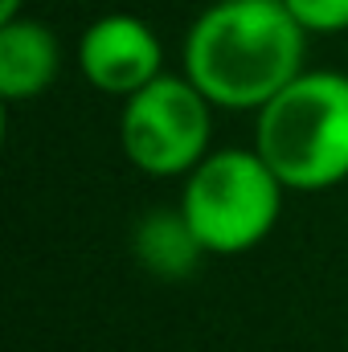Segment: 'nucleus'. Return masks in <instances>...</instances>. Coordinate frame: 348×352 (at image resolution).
Listing matches in <instances>:
<instances>
[{
  "instance_id": "20e7f679",
  "label": "nucleus",
  "mask_w": 348,
  "mask_h": 352,
  "mask_svg": "<svg viewBox=\"0 0 348 352\" xmlns=\"http://www.w3.org/2000/svg\"><path fill=\"white\" fill-rule=\"evenodd\" d=\"M213 102L184 74L164 70L156 82L123 98L119 111V148L127 164L144 176L168 180L193 173L213 148Z\"/></svg>"
},
{
  "instance_id": "0eeeda50",
  "label": "nucleus",
  "mask_w": 348,
  "mask_h": 352,
  "mask_svg": "<svg viewBox=\"0 0 348 352\" xmlns=\"http://www.w3.org/2000/svg\"><path fill=\"white\" fill-rule=\"evenodd\" d=\"M131 254H135V263L144 266L152 278H164V283L188 278L201 266V258H209V250L193 234V226L180 213V205H173V209H148L135 221Z\"/></svg>"
},
{
  "instance_id": "7ed1b4c3",
  "label": "nucleus",
  "mask_w": 348,
  "mask_h": 352,
  "mask_svg": "<svg viewBox=\"0 0 348 352\" xmlns=\"http://www.w3.org/2000/svg\"><path fill=\"white\" fill-rule=\"evenodd\" d=\"M287 184L259 148H213L180 184V213L209 254L234 258L262 246L283 217Z\"/></svg>"
},
{
  "instance_id": "423d86ee",
  "label": "nucleus",
  "mask_w": 348,
  "mask_h": 352,
  "mask_svg": "<svg viewBox=\"0 0 348 352\" xmlns=\"http://www.w3.org/2000/svg\"><path fill=\"white\" fill-rule=\"evenodd\" d=\"M62 74V41L37 16L0 21V98H41Z\"/></svg>"
},
{
  "instance_id": "f03ea898",
  "label": "nucleus",
  "mask_w": 348,
  "mask_h": 352,
  "mask_svg": "<svg viewBox=\"0 0 348 352\" xmlns=\"http://www.w3.org/2000/svg\"><path fill=\"white\" fill-rule=\"evenodd\" d=\"M254 148L287 192H324L348 180V74L303 70L262 111Z\"/></svg>"
},
{
  "instance_id": "1a4fd4ad",
  "label": "nucleus",
  "mask_w": 348,
  "mask_h": 352,
  "mask_svg": "<svg viewBox=\"0 0 348 352\" xmlns=\"http://www.w3.org/2000/svg\"><path fill=\"white\" fill-rule=\"evenodd\" d=\"M12 16H25L21 0H0V21H12Z\"/></svg>"
},
{
  "instance_id": "6e6552de",
  "label": "nucleus",
  "mask_w": 348,
  "mask_h": 352,
  "mask_svg": "<svg viewBox=\"0 0 348 352\" xmlns=\"http://www.w3.org/2000/svg\"><path fill=\"white\" fill-rule=\"evenodd\" d=\"M283 8L307 33H345L348 29V0H283Z\"/></svg>"
},
{
  "instance_id": "39448f33",
  "label": "nucleus",
  "mask_w": 348,
  "mask_h": 352,
  "mask_svg": "<svg viewBox=\"0 0 348 352\" xmlns=\"http://www.w3.org/2000/svg\"><path fill=\"white\" fill-rule=\"evenodd\" d=\"M74 62L94 90L127 98L164 74V45L144 16L102 12L83 29Z\"/></svg>"
},
{
  "instance_id": "f257e3e1",
  "label": "nucleus",
  "mask_w": 348,
  "mask_h": 352,
  "mask_svg": "<svg viewBox=\"0 0 348 352\" xmlns=\"http://www.w3.org/2000/svg\"><path fill=\"white\" fill-rule=\"evenodd\" d=\"M307 29L283 0H213L180 41V74L217 111H262L307 66Z\"/></svg>"
}]
</instances>
